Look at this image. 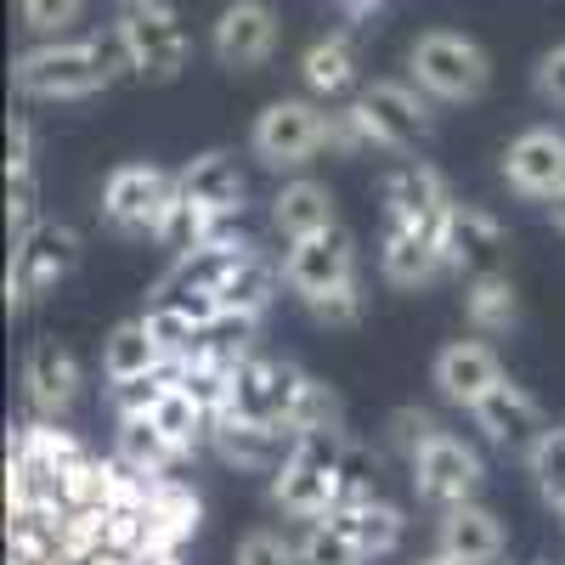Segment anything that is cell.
I'll list each match as a JSON object with an SVG mask.
<instances>
[{"label": "cell", "mask_w": 565, "mask_h": 565, "mask_svg": "<svg viewBox=\"0 0 565 565\" xmlns=\"http://www.w3.org/2000/svg\"><path fill=\"white\" fill-rule=\"evenodd\" d=\"M282 266V289L289 300L322 322V328H356L367 311V289H362V249L345 226H328L317 238L282 244L277 255Z\"/></svg>", "instance_id": "1"}, {"label": "cell", "mask_w": 565, "mask_h": 565, "mask_svg": "<svg viewBox=\"0 0 565 565\" xmlns=\"http://www.w3.org/2000/svg\"><path fill=\"white\" fill-rule=\"evenodd\" d=\"M436 130V103L402 74V79H373L362 85L345 108H334V153L345 159H407L418 153Z\"/></svg>", "instance_id": "2"}, {"label": "cell", "mask_w": 565, "mask_h": 565, "mask_svg": "<svg viewBox=\"0 0 565 565\" xmlns=\"http://www.w3.org/2000/svg\"><path fill=\"white\" fill-rule=\"evenodd\" d=\"M119 45L114 34H68V40H34L12 57V90L23 103H85L119 79Z\"/></svg>", "instance_id": "3"}, {"label": "cell", "mask_w": 565, "mask_h": 565, "mask_svg": "<svg viewBox=\"0 0 565 565\" xmlns=\"http://www.w3.org/2000/svg\"><path fill=\"white\" fill-rule=\"evenodd\" d=\"M407 79L441 108L481 103L492 90V52L463 29H424L407 45Z\"/></svg>", "instance_id": "4"}, {"label": "cell", "mask_w": 565, "mask_h": 565, "mask_svg": "<svg viewBox=\"0 0 565 565\" xmlns=\"http://www.w3.org/2000/svg\"><path fill=\"white\" fill-rule=\"evenodd\" d=\"M249 153L271 175H306L322 153H334V108H322L317 97H277L255 114Z\"/></svg>", "instance_id": "5"}, {"label": "cell", "mask_w": 565, "mask_h": 565, "mask_svg": "<svg viewBox=\"0 0 565 565\" xmlns=\"http://www.w3.org/2000/svg\"><path fill=\"white\" fill-rule=\"evenodd\" d=\"M170 210H175V170H159L148 159H130V164L108 170L103 199H97L103 226L130 244H159Z\"/></svg>", "instance_id": "6"}, {"label": "cell", "mask_w": 565, "mask_h": 565, "mask_svg": "<svg viewBox=\"0 0 565 565\" xmlns=\"http://www.w3.org/2000/svg\"><path fill=\"white\" fill-rule=\"evenodd\" d=\"M79 255H85V238L68 221L40 215L29 232H18V238H12V260H7V300H12V311L45 300L57 282H68Z\"/></svg>", "instance_id": "7"}, {"label": "cell", "mask_w": 565, "mask_h": 565, "mask_svg": "<svg viewBox=\"0 0 565 565\" xmlns=\"http://www.w3.org/2000/svg\"><path fill=\"white\" fill-rule=\"evenodd\" d=\"M114 45H119V63L125 74L148 79V85H170L181 79L186 68V29L175 18V7H164V0H153V7H125L114 18Z\"/></svg>", "instance_id": "8"}, {"label": "cell", "mask_w": 565, "mask_h": 565, "mask_svg": "<svg viewBox=\"0 0 565 565\" xmlns=\"http://www.w3.org/2000/svg\"><path fill=\"white\" fill-rule=\"evenodd\" d=\"M407 481H413V498L430 503L436 514L441 509H458V503H476L481 487H487V458L481 447L458 436V430H441L430 447H424L413 463H407Z\"/></svg>", "instance_id": "9"}, {"label": "cell", "mask_w": 565, "mask_h": 565, "mask_svg": "<svg viewBox=\"0 0 565 565\" xmlns=\"http://www.w3.org/2000/svg\"><path fill=\"white\" fill-rule=\"evenodd\" d=\"M469 424H476V436L492 452H503V458H532L548 441V430H554L548 407L526 385H514V380H503L476 413H469Z\"/></svg>", "instance_id": "10"}, {"label": "cell", "mask_w": 565, "mask_h": 565, "mask_svg": "<svg viewBox=\"0 0 565 565\" xmlns=\"http://www.w3.org/2000/svg\"><path fill=\"white\" fill-rule=\"evenodd\" d=\"M306 385V367L289 362V356H266V351H249L226 380V413L238 418H266V424H289V407Z\"/></svg>", "instance_id": "11"}, {"label": "cell", "mask_w": 565, "mask_h": 565, "mask_svg": "<svg viewBox=\"0 0 565 565\" xmlns=\"http://www.w3.org/2000/svg\"><path fill=\"white\" fill-rule=\"evenodd\" d=\"M282 45V18L271 0H232L221 7L215 29H210V52L226 74H255L277 57Z\"/></svg>", "instance_id": "12"}, {"label": "cell", "mask_w": 565, "mask_h": 565, "mask_svg": "<svg viewBox=\"0 0 565 565\" xmlns=\"http://www.w3.org/2000/svg\"><path fill=\"white\" fill-rule=\"evenodd\" d=\"M441 255H447V271L458 282L469 277H487V271H503V255H509V232L503 221L476 204V199H452L447 221H441Z\"/></svg>", "instance_id": "13"}, {"label": "cell", "mask_w": 565, "mask_h": 565, "mask_svg": "<svg viewBox=\"0 0 565 565\" xmlns=\"http://www.w3.org/2000/svg\"><path fill=\"white\" fill-rule=\"evenodd\" d=\"M498 170H503L514 199L548 204L554 193H565V130L559 125H526L503 148V164Z\"/></svg>", "instance_id": "14"}, {"label": "cell", "mask_w": 565, "mask_h": 565, "mask_svg": "<svg viewBox=\"0 0 565 565\" xmlns=\"http://www.w3.org/2000/svg\"><path fill=\"white\" fill-rule=\"evenodd\" d=\"M503 380H509L503 356H498L487 340H447V345L436 351V362H430L436 396H441L447 407H458V413H476Z\"/></svg>", "instance_id": "15"}, {"label": "cell", "mask_w": 565, "mask_h": 565, "mask_svg": "<svg viewBox=\"0 0 565 565\" xmlns=\"http://www.w3.org/2000/svg\"><path fill=\"white\" fill-rule=\"evenodd\" d=\"M79 391H85L79 356H74L63 340H34L29 356H23V402H29V413L63 424V418L74 413Z\"/></svg>", "instance_id": "16"}, {"label": "cell", "mask_w": 565, "mask_h": 565, "mask_svg": "<svg viewBox=\"0 0 565 565\" xmlns=\"http://www.w3.org/2000/svg\"><path fill=\"white\" fill-rule=\"evenodd\" d=\"M380 277L402 295H418V289H430V282L452 277L447 255H441V232L385 221V232H380Z\"/></svg>", "instance_id": "17"}, {"label": "cell", "mask_w": 565, "mask_h": 565, "mask_svg": "<svg viewBox=\"0 0 565 565\" xmlns=\"http://www.w3.org/2000/svg\"><path fill=\"white\" fill-rule=\"evenodd\" d=\"M452 210V186L436 164L424 159H402L391 175H385V221H402V226H424V232H441Z\"/></svg>", "instance_id": "18"}, {"label": "cell", "mask_w": 565, "mask_h": 565, "mask_svg": "<svg viewBox=\"0 0 565 565\" xmlns=\"http://www.w3.org/2000/svg\"><path fill=\"white\" fill-rule=\"evenodd\" d=\"M210 452L244 476H271V469L295 452V436L282 424H266V418H238V413H221L215 418V436H210Z\"/></svg>", "instance_id": "19"}, {"label": "cell", "mask_w": 565, "mask_h": 565, "mask_svg": "<svg viewBox=\"0 0 565 565\" xmlns=\"http://www.w3.org/2000/svg\"><path fill=\"white\" fill-rule=\"evenodd\" d=\"M300 85L306 97H317L322 108H345L356 90H362V57H356V40L345 29L334 34H317L306 52H300Z\"/></svg>", "instance_id": "20"}, {"label": "cell", "mask_w": 565, "mask_h": 565, "mask_svg": "<svg viewBox=\"0 0 565 565\" xmlns=\"http://www.w3.org/2000/svg\"><path fill=\"white\" fill-rule=\"evenodd\" d=\"M503 521L476 498V503H458L436 514V554H447L452 565H503Z\"/></svg>", "instance_id": "21"}, {"label": "cell", "mask_w": 565, "mask_h": 565, "mask_svg": "<svg viewBox=\"0 0 565 565\" xmlns=\"http://www.w3.org/2000/svg\"><path fill=\"white\" fill-rule=\"evenodd\" d=\"M266 215H271V232L282 244H300V238H317V232L340 226V204L317 175H282Z\"/></svg>", "instance_id": "22"}, {"label": "cell", "mask_w": 565, "mask_h": 565, "mask_svg": "<svg viewBox=\"0 0 565 565\" xmlns=\"http://www.w3.org/2000/svg\"><path fill=\"white\" fill-rule=\"evenodd\" d=\"M362 554H367V565H380V559H391L396 548H402V537H407V514L385 498V492H362V498H345L334 514H328Z\"/></svg>", "instance_id": "23"}, {"label": "cell", "mask_w": 565, "mask_h": 565, "mask_svg": "<svg viewBox=\"0 0 565 565\" xmlns=\"http://www.w3.org/2000/svg\"><path fill=\"white\" fill-rule=\"evenodd\" d=\"M164 367H170V356L153 340L148 317H125L114 334L103 340V385L108 391H130L141 380H153V373H164Z\"/></svg>", "instance_id": "24"}, {"label": "cell", "mask_w": 565, "mask_h": 565, "mask_svg": "<svg viewBox=\"0 0 565 565\" xmlns=\"http://www.w3.org/2000/svg\"><path fill=\"white\" fill-rule=\"evenodd\" d=\"M114 458L130 469V476H148V481H164V476H175V469L186 463V452L159 430L148 413L119 418V430H114Z\"/></svg>", "instance_id": "25"}, {"label": "cell", "mask_w": 565, "mask_h": 565, "mask_svg": "<svg viewBox=\"0 0 565 565\" xmlns=\"http://www.w3.org/2000/svg\"><path fill=\"white\" fill-rule=\"evenodd\" d=\"M463 322L476 340H498L521 328V289H514L509 271H487L463 282Z\"/></svg>", "instance_id": "26"}, {"label": "cell", "mask_w": 565, "mask_h": 565, "mask_svg": "<svg viewBox=\"0 0 565 565\" xmlns=\"http://www.w3.org/2000/svg\"><path fill=\"white\" fill-rule=\"evenodd\" d=\"M282 430H289L295 441L300 436H345V402H340V391L328 380H317V373H306V385H300Z\"/></svg>", "instance_id": "27"}, {"label": "cell", "mask_w": 565, "mask_h": 565, "mask_svg": "<svg viewBox=\"0 0 565 565\" xmlns=\"http://www.w3.org/2000/svg\"><path fill=\"white\" fill-rule=\"evenodd\" d=\"M441 430H447V424H441L430 407H396V413L385 418V447H391L402 463H413V458L430 447Z\"/></svg>", "instance_id": "28"}, {"label": "cell", "mask_w": 565, "mask_h": 565, "mask_svg": "<svg viewBox=\"0 0 565 565\" xmlns=\"http://www.w3.org/2000/svg\"><path fill=\"white\" fill-rule=\"evenodd\" d=\"M295 537H300V565H367V554H362L334 521L295 526Z\"/></svg>", "instance_id": "29"}, {"label": "cell", "mask_w": 565, "mask_h": 565, "mask_svg": "<svg viewBox=\"0 0 565 565\" xmlns=\"http://www.w3.org/2000/svg\"><path fill=\"white\" fill-rule=\"evenodd\" d=\"M90 0H18V18L34 40H68L85 23Z\"/></svg>", "instance_id": "30"}, {"label": "cell", "mask_w": 565, "mask_h": 565, "mask_svg": "<svg viewBox=\"0 0 565 565\" xmlns=\"http://www.w3.org/2000/svg\"><path fill=\"white\" fill-rule=\"evenodd\" d=\"M232 565H300V537L289 526H249L232 548Z\"/></svg>", "instance_id": "31"}, {"label": "cell", "mask_w": 565, "mask_h": 565, "mask_svg": "<svg viewBox=\"0 0 565 565\" xmlns=\"http://www.w3.org/2000/svg\"><path fill=\"white\" fill-rule=\"evenodd\" d=\"M526 469H532V481H537L543 503H548L554 514H565V424H554L548 441L526 458Z\"/></svg>", "instance_id": "32"}, {"label": "cell", "mask_w": 565, "mask_h": 565, "mask_svg": "<svg viewBox=\"0 0 565 565\" xmlns=\"http://www.w3.org/2000/svg\"><path fill=\"white\" fill-rule=\"evenodd\" d=\"M532 90H537V103L565 108V40L548 45V52L537 57V68H532Z\"/></svg>", "instance_id": "33"}, {"label": "cell", "mask_w": 565, "mask_h": 565, "mask_svg": "<svg viewBox=\"0 0 565 565\" xmlns=\"http://www.w3.org/2000/svg\"><path fill=\"white\" fill-rule=\"evenodd\" d=\"M7 175L12 181L18 175H40V164H34V125L23 114H12V130H7Z\"/></svg>", "instance_id": "34"}, {"label": "cell", "mask_w": 565, "mask_h": 565, "mask_svg": "<svg viewBox=\"0 0 565 565\" xmlns=\"http://www.w3.org/2000/svg\"><path fill=\"white\" fill-rule=\"evenodd\" d=\"M543 215H548V226H554L559 238H565V193H554V199L543 204Z\"/></svg>", "instance_id": "35"}, {"label": "cell", "mask_w": 565, "mask_h": 565, "mask_svg": "<svg viewBox=\"0 0 565 565\" xmlns=\"http://www.w3.org/2000/svg\"><path fill=\"white\" fill-rule=\"evenodd\" d=\"M413 565H452V559H447V554H436V548H430V554H424V559H413Z\"/></svg>", "instance_id": "36"}, {"label": "cell", "mask_w": 565, "mask_h": 565, "mask_svg": "<svg viewBox=\"0 0 565 565\" xmlns=\"http://www.w3.org/2000/svg\"><path fill=\"white\" fill-rule=\"evenodd\" d=\"M125 7H153V0H119V12H125Z\"/></svg>", "instance_id": "37"}, {"label": "cell", "mask_w": 565, "mask_h": 565, "mask_svg": "<svg viewBox=\"0 0 565 565\" xmlns=\"http://www.w3.org/2000/svg\"><path fill=\"white\" fill-rule=\"evenodd\" d=\"M537 565H565V559H537Z\"/></svg>", "instance_id": "38"}]
</instances>
